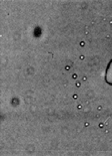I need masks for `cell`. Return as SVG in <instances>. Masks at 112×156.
<instances>
[{
    "mask_svg": "<svg viewBox=\"0 0 112 156\" xmlns=\"http://www.w3.org/2000/svg\"><path fill=\"white\" fill-rule=\"evenodd\" d=\"M105 81L107 84L112 86V59L110 61L109 65L106 69V73H105Z\"/></svg>",
    "mask_w": 112,
    "mask_h": 156,
    "instance_id": "cell-1",
    "label": "cell"
}]
</instances>
